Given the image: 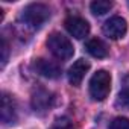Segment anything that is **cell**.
<instances>
[{
    "label": "cell",
    "instance_id": "14",
    "mask_svg": "<svg viewBox=\"0 0 129 129\" xmlns=\"http://www.w3.org/2000/svg\"><path fill=\"white\" fill-rule=\"evenodd\" d=\"M0 50H2V67H5V64L8 62V56H9V46L5 37H2V46H0Z\"/></svg>",
    "mask_w": 129,
    "mask_h": 129
},
{
    "label": "cell",
    "instance_id": "5",
    "mask_svg": "<svg viewBox=\"0 0 129 129\" xmlns=\"http://www.w3.org/2000/svg\"><path fill=\"white\" fill-rule=\"evenodd\" d=\"M103 34L111 38V40H118L121 37H124L126 30H127V24H126V20L118 17V15H114L111 17L109 20L105 21L103 27H102Z\"/></svg>",
    "mask_w": 129,
    "mask_h": 129
},
{
    "label": "cell",
    "instance_id": "11",
    "mask_svg": "<svg viewBox=\"0 0 129 129\" xmlns=\"http://www.w3.org/2000/svg\"><path fill=\"white\" fill-rule=\"evenodd\" d=\"M115 105L121 109H129V75H126L121 81V88L118 91Z\"/></svg>",
    "mask_w": 129,
    "mask_h": 129
},
{
    "label": "cell",
    "instance_id": "1",
    "mask_svg": "<svg viewBox=\"0 0 129 129\" xmlns=\"http://www.w3.org/2000/svg\"><path fill=\"white\" fill-rule=\"evenodd\" d=\"M50 17V9L44 3H30L23 9L21 18L26 26L38 29L41 27Z\"/></svg>",
    "mask_w": 129,
    "mask_h": 129
},
{
    "label": "cell",
    "instance_id": "15",
    "mask_svg": "<svg viewBox=\"0 0 129 129\" xmlns=\"http://www.w3.org/2000/svg\"><path fill=\"white\" fill-rule=\"evenodd\" d=\"M50 129H75V127H73V124L67 118H58Z\"/></svg>",
    "mask_w": 129,
    "mask_h": 129
},
{
    "label": "cell",
    "instance_id": "2",
    "mask_svg": "<svg viewBox=\"0 0 129 129\" xmlns=\"http://www.w3.org/2000/svg\"><path fill=\"white\" fill-rule=\"evenodd\" d=\"M109 90H111V75L105 70L96 72L90 79V96L94 100L102 102L108 97Z\"/></svg>",
    "mask_w": 129,
    "mask_h": 129
},
{
    "label": "cell",
    "instance_id": "4",
    "mask_svg": "<svg viewBox=\"0 0 129 129\" xmlns=\"http://www.w3.org/2000/svg\"><path fill=\"white\" fill-rule=\"evenodd\" d=\"M0 117L5 124H14L18 118V111H17V103L15 99L8 94L3 93L2 94V106H0Z\"/></svg>",
    "mask_w": 129,
    "mask_h": 129
},
{
    "label": "cell",
    "instance_id": "6",
    "mask_svg": "<svg viewBox=\"0 0 129 129\" xmlns=\"http://www.w3.org/2000/svg\"><path fill=\"white\" fill-rule=\"evenodd\" d=\"M53 100L55 97L50 91H47L46 88H38L32 94V108L35 112L44 114L53 106Z\"/></svg>",
    "mask_w": 129,
    "mask_h": 129
},
{
    "label": "cell",
    "instance_id": "7",
    "mask_svg": "<svg viewBox=\"0 0 129 129\" xmlns=\"http://www.w3.org/2000/svg\"><path fill=\"white\" fill-rule=\"evenodd\" d=\"M64 24H66L67 32L72 37H75L76 40H82V38H85L90 34V24H88V21L84 20V18H81V17H69Z\"/></svg>",
    "mask_w": 129,
    "mask_h": 129
},
{
    "label": "cell",
    "instance_id": "8",
    "mask_svg": "<svg viewBox=\"0 0 129 129\" xmlns=\"http://www.w3.org/2000/svg\"><path fill=\"white\" fill-rule=\"evenodd\" d=\"M90 70V62L85 59H78L73 62V66L69 69V81L73 87H79Z\"/></svg>",
    "mask_w": 129,
    "mask_h": 129
},
{
    "label": "cell",
    "instance_id": "3",
    "mask_svg": "<svg viewBox=\"0 0 129 129\" xmlns=\"http://www.w3.org/2000/svg\"><path fill=\"white\" fill-rule=\"evenodd\" d=\"M47 47L50 49V52L58 58V59H62V61H67L73 56L75 53V49H73V44L72 41L64 37L62 34H58V32H53L49 40H47Z\"/></svg>",
    "mask_w": 129,
    "mask_h": 129
},
{
    "label": "cell",
    "instance_id": "13",
    "mask_svg": "<svg viewBox=\"0 0 129 129\" xmlns=\"http://www.w3.org/2000/svg\"><path fill=\"white\" fill-rule=\"evenodd\" d=\"M108 129H129V120L124 117H115L109 123Z\"/></svg>",
    "mask_w": 129,
    "mask_h": 129
},
{
    "label": "cell",
    "instance_id": "12",
    "mask_svg": "<svg viewBox=\"0 0 129 129\" xmlns=\"http://www.w3.org/2000/svg\"><path fill=\"white\" fill-rule=\"evenodd\" d=\"M90 8H91V12L94 15H105L112 8V2H108V0H97V2L91 3Z\"/></svg>",
    "mask_w": 129,
    "mask_h": 129
},
{
    "label": "cell",
    "instance_id": "9",
    "mask_svg": "<svg viewBox=\"0 0 129 129\" xmlns=\"http://www.w3.org/2000/svg\"><path fill=\"white\" fill-rule=\"evenodd\" d=\"M34 67L38 72V75H41V76H44L47 79H56L61 75V67L58 66V64L53 62V61L44 59V58L37 59L35 64H34Z\"/></svg>",
    "mask_w": 129,
    "mask_h": 129
},
{
    "label": "cell",
    "instance_id": "10",
    "mask_svg": "<svg viewBox=\"0 0 129 129\" xmlns=\"http://www.w3.org/2000/svg\"><path fill=\"white\" fill-rule=\"evenodd\" d=\"M85 47H87V52H88L91 56H94V58L102 59V58H106V56H108V47H106V44H105L102 40H99V38L90 40Z\"/></svg>",
    "mask_w": 129,
    "mask_h": 129
}]
</instances>
